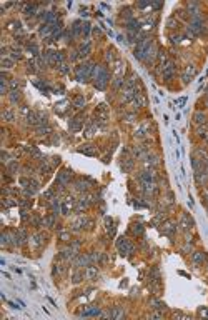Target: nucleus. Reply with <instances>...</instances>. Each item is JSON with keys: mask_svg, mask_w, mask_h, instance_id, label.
I'll use <instances>...</instances> for the list:
<instances>
[{"mask_svg": "<svg viewBox=\"0 0 208 320\" xmlns=\"http://www.w3.org/2000/svg\"><path fill=\"white\" fill-rule=\"evenodd\" d=\"M95 87L98 88V90H105V87H107V82L110 78V73H108V69L107 67H98V69L95 70Z\"/></svg>", "mask_w": 208, "mask_h": 320, "instance_id": "f257e3e1", "label": "nucleus"}, {"mask_svg": "<svg viewBox=\"0 0 208 320\" xmlns=\"http://www.w3.org/2000/svg\"><path fill=\"white\" fill-rule=\"evenodd\" d=\"M152 38H143V40H140L138 43H136V47H135V50H133V55L136 57L138 60H143L145 59V53H147V50L150 47H152Z\"/></svg>", "mask_w": 208, "mask_h": 320, "instance_id": "f03ea898", "label": "nucleus"}, {"mask_svg": "<svg viewBox=\"0 0 208 320\" xmlns=\"http://www.w3.org/2000/svg\"><path fill=\"white\" fill-rule=\"evenodd\" d=\"M117 247H118V252H120L122 255H130V253L133 252V245H132L127 238H120V240H118Z\"/></svg>", "mask_w": 208, "mask_h": 320, "instance_id": "7ed1b4c3", "label": "nucleus"}, {"mask_svg": "<svg viewBox=\"0 0 208 320\" xmlns=\"http://www.w3.org/2000/svg\"><path fill=\"white\" fill-rule=\"evenodd\" d=\"M173 73H175V64L173 62H167L162 67V77L165 78V82H168V80L173 77Z\"/></svg>", "mask_w": 208, "mask_h": 320, "instance_id": "20e7f679", "label": "nucleus"}, {"mask_svg": "<svg viewBox=\"0 0 208 320\" xmlns=\"http://www.w3.org/2000/svg\"><path fill=\"white\" fill-rule=\"evenodd\" d=\"M195 75H197V69H195V65H188L187 70H185V73L181 75V80H183V83H190Z\"/></svg>", "mask_w": 208, "mask_h": 320, "instance_id": "39448f33", "label": "nucleus"}, {"mask_svg": "<svg viewBox=\"0 0 208 320\" xmlns=\"http://www.w3.org/2000/svg\"><path fill=\"white\" fill-rule=\"evenodd\" d=\"M162 232L165 233V235H168V237H171V235H173V233L176 232V225L173 224V222H167V224L163 225Z\"/></svg>", "mask_w": 208, "mask_h": 320, "instance_id": "423d86ee", "label": "nucleus"}, {"mask_svg": "<svg viewBox=\"0 0 208 320\" xmlns=\"http://www.w3.org/2000/svg\"><path fill=\"white\" fill-rule=\"evenodd\" d=\"M70 130H73V132H78L82 128V125H83V122H82V118L80 117H75V118H72L70 120Z\"/></svg>", "mask_w": 208, "mask_h": 320, "instance_id": "0eeeda50", "label": "nucleus"}, {"mask_svg": "<svg viewBox=\"0 0 208 320\" xmlns=\"http://www.w3.org/2000/svg\"><path fill=\"white\" fill-rule=\"evenodd\" d=\"M205 259H206L205 252H193V255H192L193 264H197V265H202L203 262H205Z\"/></svg>", "mask_w": 208, "mask_h": 320, "instance_id": "6e6552de", "label": "nucleus"}, {"mask_svg": "<svg viewBox=\"0 0 208 320\" xmlns=\"http://www.w3.org/2000/svg\"><path fill=\"white\" fill-rule=\"evenodd\" d=\"M72 208H73V200L72 198L63 200V203H62V213H63V215H68Z\"/></svg>", "mask_w": 208, "mask_h": 320, "instance_id": "1a4fd4ad", "label": "nucleus"}, {"mask_svg": "<svg viewBox=\"0 0 208 320\" xmlns=\"http://www.w3.org/2000/svg\"><path fill=\"white\" fill-rule=\"evenodd\" d=\"M68 179H70V173L67 170H63V172L58 173V177H57V184H58V185H67Z\"/></svg>", "mask_w": 208, "mask_h": 320, "instance_id": "9d476101", "label": "nucleus"}, {"mask_svg": "<svg viewBox=\"0 0 208 320\" xmlns=\"http://www.w3.org/2000/svg\"><path fill=\"white\" fill-rule=\"evenodd\" d=\"M78 152H82V153H85V155H90V157L97 155V150H95L93 145H83V147L78 149Z\"/></svg>", "mask_w": 208, "mask_h": 320, "instance_id": "9b49d317", "label": "nucleus"}, {"mask_svg": "<svg viewBox=\"0 0 208 320\" xmlns=\"http://www.w3.org/2000/svg\"><path fill=\"white\" fill-rule=\"evenodd\" d=\"M193 122L197 123V125H203V123L206 122V115L203 112H195L193 113Z\"/></svg>", "mask_w": 208, "mask_h": 320, "instance_id": "f8f14e48", "label": "nucleus"}, {"mask_svg": "<svg viewBox=\"0 0 208 320\" xmlns=\"http://www.w3.org/2000/svg\"><path fill=\"white\" fill-rule=\"evenodd\" d=\"M127 29H128V32H136V30L140 29V22L135 20V19H130L128 24H127Z\"/></svg>", "mask_w": 208, "mask_h": 320, "instance_id": "ddd939ff", "label": "nucleus"}, {"mask_svg": "<svg viewBox=\"0 0 208 320\" xmlns=\"http://www.w3.org/2000/svg\"><path fill=\"white\" fill-rule=\"evenodd\" d=\"M2 117H3V120H7V122H14L15 120V113H14V110H3L2 112Z\"/></svg>", "mask_w": 208, "mask_h": 320, "instance_id": "4468645a", "label": "nucleus"}, {"mask_svg": "<svg viewBox=\"0 0 208 320\" xmlns=\"http://www.w3.org/2000/svg\"><path fill=\"white\" fill-rule=\"evenodd\" d=\"M147 133H148V125H147V123H143V125L135 132V137H145Z\"/></svg>", "mask_w": 208, "mask_h": 320, "instance_id": "2eb2a0df", "label": "nucleus"}, {"mask_svg": "<svg viewBox=\"0 0 208 320\" xmlns=\"http://www.w3.org/2000/svg\"><path fill=\"white\" fill-rule=\"evenodd\" d=\"M73 107L75 109H83V107H85V99H83V97H77V99L73 100Z\"/></svg>", "mask_w": 208, "mask_h": 320, "instance_id": "dca6fc26", "label": "nucleus"}, {"mask_svg": "<svg viewBox=\"0 0 208 320\" xmlns=\"http://www.w3.org/2000/svg\"><path fill=\"white\" fill-rule=\"evenodd\" d=\"M197 135L200 137V139H208V128L198 127V128H197Z\"/></svg>", "mask_w": 208, "mask_h": 320, "instance_id": "f3484780", "label": "nucleus"}, {"mask_svg": "<svg viewBox=\"0 0 208 320\" xmlns=\"http://www.w3.org/2000/svg\"><path fill=\"white\" fill-rule=\"evenodd\" d=\"M105 225H107V229H108V233H110V235H113V233H115L113 220H112V219H108V217H107V220H105Z\"/></svg>", "mask_w": 208, "mask_h": 320, "instance_id": "a211bd4d", "label": "nucleus"}, {"mask_svg": "<svg viewBox=\"0 0 208 320\" xmlns=\"http://www.w3.org/2000/svg\"><path fill=\"white\" fill-rule=\"evenodd\" d=\"M75 189H77L78 192H85V190L88 189V185L85 184V182H80V180H78V182H75Z\"/></svg>", "mask_w": 208, "mask_h": 320, "instance_id": "6ab92c4d", "label": "nucleus"}, {"mask_svg": "<svg viewBox=\"0 0 208 320\" xmlns=\"http://www.w3.org/2000/svg\"><path fill=\"white\" fill-rule=\"evenodd\" d=\"M112 85H113V88H115V90H118V88H120V87L123 85V77H115V78H113V83H112Z\"/></svg>", "mask_w": 208, "mask_h": 320, "instance_id": "aec40b11", "label": "nucleus"}, {"mask_svg": "<svg viewBox=\"0 0 208 320\" xmlns=\"http://www.w3.org/2000/svg\"><path fill=\"white\" fill-rule=\"evenodd\" d=\"M45 225L47 227H54L55 225V213H52V215H48V217H45Z\"/></svg>", "mask_w": 208, "mask_h": 320, "instance_id": "412c9836", "label": "nucleus"}, {"mask_svg": "<svg viewBox=\"0 0 208 320\" xmlns=\"http://www.w3.org/2000/svg\"><path fill=\"white\" fill-rule=\"evenodd\" d=\"M132 230H133L135 235H141V233H143V225H141V224H135V225H132Z\"/></svg>", "mask_w": 208, "mask_h": 320, "instance_id": "4be33fe9", "label": "nucleus"}, {"mask_svg": "<svg viewBox=\"0 0 208 320\" xmlns=\"http://www.w3.org/2000/svg\"><path fill=\"white\" fill-rule=\"evenodd\" d=\"M8 97H10V102H14V104H15V102H19V100H20V92H17V90H12V92H10V95H8Z\"/></svg>", "mask_w": 208, "mask_h": 320, "instance_id": "5701e85b", "label": "nucleus"}, {"mask_svg": "<svg viewBox=\"0 0 208 320\" xmlns=\"http://www.w3.org/2000/svg\"><path fill=\"white\" fill-rule=\"evenodd\" d=\"M88 52H90V42H85V45H82V48H80V53L82 55H88Z\"/></svg>", "mask_w": 208, "mask_h": 320, "instance_id": "b1692460", "label": "nucleus"}, {"mask_svg": "<svg viewBox=\"0 0 208 320\" xmlns=\"http://www.w3.org/2000/svg\"><path fill=\"white\" fill-rule=\"evenodd\" d=\"M132 165H133V160H132V158H127V160H125V163H122V167L125 168L127 172L132 168Z\"/></svg>", "mask_w": 208, "mask_h": 320, "instance_id": "393cba45", "label": "nucleus"}, {"mask_svg": "<svg viewBox=\"0 0 208 320\" xmlns=\"http://www.w3.org/2000/svg\"><path fill=\"white\" fill-rule=\"evenodd\" d=\"M35 10H37V7H35V5H28V7H25V12H24V13H25V15H33Z\"/></svg>", "mask_w": 208, "mask_h": 320, "instance_id": "a878e982", "label": "nucleus"}, {"mask_svg": "<svg viewBox=\"0 0 208 320\" xmlns=\"http://www.w3.org/2000/svg\"><path fill=\"white\" fill-rule=\"evenodd\" d=\"M2 65L5 67V69H10V67L14 65V60H10V59H3V60H2Z\"/></svg>", "mask_w": 208, "mask_h": 320, "instance_id": "bb28decb", "label": "nucleus"}, {"mask_svg": "<svg viewBox=\"0 0 208 320\" xmlns=\"http://www.w3.org/2000/svg\"><path fill=\"white\" fill-rule=\"evenodd\" d=\"M95 132V125H88V128L85 130V137H92Z\"/></svg>", "mask_w": 208, "mask_h": 320, "instance_id": "cd10ccee", "label": "nucleus"}, {"mask_svg": "<svg viewBox=\"0 0 208 320\" xmlns=\"http://www.w3.org/2000/svg\"><path fill=\"white\" fill-rule=\"evenodd\" d=\"M82 277H83V275H82V272H78V270H77V272L73 273V283H78V282H80V278H82Z\"/></svg>", "mask_w": 208, "mask_h": 320, "instance_id": "c85d7f7f", "label": "nucleus"}, {"mask_svg": "<svg viewBox=\"0 0 208 320\" xmlns=\"http://www.w3.org/2000/svg\"><path fill=\"white\" fill-rule=\"evenodd\" d=\"M47 132H50V128H48V127H42V128H38V130H37L38 135H47Z\"/></svg>", "mask_w": 208, "mask_h": 320, "instance_id": "c756f323", "label": "nucleus"}, {"mask_svg": "<svg viewBox=\"0 0 208 320\" xmlns=\"http://www.w3.org/2000/svg\"><path fill=\"white\" fill-rule=\"evenodd\" d=\"M3 205L10 207V205H15V202H12V198H5V200H3Z\"/></svg>", "mask_w": 208, "mask_h": 320, "instance_id": "7c9ffc66", "label": "nucleus"}, {"mask_svg": "<svg viewBox=\"0 0 208 320\" xmlns=\"http://www.w3.org/2000/svg\"><path fill=\"white\" fill-rule=\"evenodd\" d=\"M167 25H168V29H175V25H176L175 19H170V20H168V24H167Z\"/></svg>", "mask_w": 208, "mask_h": 320, "instance_id": "2f4dec72", "label": "nucleus"}, {"mask_svg": "<svg viewBox=\"0 0 208 320\" xmlns=\"http://www.w3.org/2000/svg\"><path fill=\"white\" fill-rule=\"evenodd\" d=\"M82 32L85 33V35H87L88 32H90V24H83V29H82Z\"/></svg>", "mask_w": 208, "mask_h": 320, "instance_id": "473e14b6", "label": "nucleus"}, {"mask_svg": "<svg viewBox=\"0 0 208 320\" xmlns=\"http://www.w3.org/2000/svg\"><path fill=\"white\" fill-rule=\"evenodd\" d=\"M133 118H135V115H133V113L125 115V122H133Z\"/></svg>", "mask_w": 208, "mask_h": 320, "instance_id": "72a5a7b5", "label": "nucleus"}, {"mask_svg": "<svg viewBox=\"0 0 208 320\" xmlns=\"http://www.w3.org/2000/svg\"><path fill=\"white\" fill-rule=\"evenodd\" d=\"M68 237H70V235L67 232H60V238L63 240V242H65V240H68Z\"/></svg>", "mask_w": 208, "mask_h": 320, "instance_id": "f704fd0d", "label": "nucleus"}, {"mask_svg": "<svg viewBox=\"0 0 208 320\" xmlns=\"http://www.w3.org/2000/svg\"><path fill=\"white\" fill-rule=\"evenodd\" d=\"M185 102H187V97H181V99H178V100H176V104H178V105H183Z\"/></svg>", "mask_w": 208, "mask_h": 320, "instance_id": "c9c22d12", "label": "nucleus"}, {"mask_svg": "<svg viewBox=\"0 0 208 320\" xmlns=\"http://www.w3.org/2000/svg\"><path fill=\"white\" fill-rule=\"evenodd\" d=\"M205 104H206V107H208V99H206V102H205Z\"/></svg>", "mask_w": 208, "mask_h": 320, "instance_id": "e433bc0d", "label": "nucleus"}, {"mask_svg": "<svg viewBox=\"0 0 208 320\" xmlns=\"http://www.w3.org/2000/svg\"><path fill=\"white\" fill-rule=\"evenodd\" d=\"M206 140H208V139H206Z\"/></svg>", "mask_w": 208, "mask_h": 320, "instance_id": "4c0bfd02", "label": "nucleus"}]
</instances>
